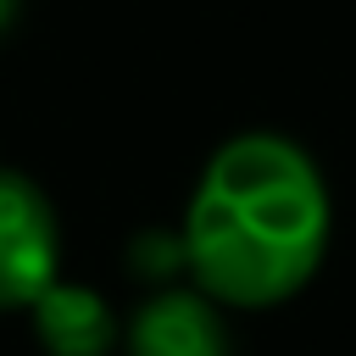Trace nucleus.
<instances>
[{
  "label": "nucleus",
  "mask_w": 356,
  "mask_h": 356,
  "mask_svg": "<svg viewBox=\"0 0 356 356\" xmlns=\"http://www.w3.org/2000/svg\"><path fill=\"white\" fill-rule=\"evenodd\" d=\"M28 323H33V339L50 356H111V345H117L111 306L95 289H83V284H61L56 278L28 306Z\"/></svg>",
  "instance_id": "20e7f679"
},
{
  "label": "nucleus",
  "mask_w": 356,
  "mask_h": 356,
  "mask_svg": "<svg viewBox=\"0 0 356 356\" xmlns=\"http://www.w3.org/2000/svg\"><path fill=\"white\" fill-rule=\"evenodd\" d=\"M56 206L28 172L0 167V312H28L56 284Z\"/></svg>",
  "instance_id": "f03ea898"
},
{
  "label": "nucleus",
  "mask_w": 356,
  "mask_h": 356,
  "mask_svg": "<svg viewBox=\"0 0 356 356\" xmlns=\"http://www.w3.org/2000/svg\"><path fill=\"white\" fill-rule=\"evenodd\" d=\"M11 17H17V0H0V33L11 28Z\"/></svg>",
  "instance_id": "39448f33"
},
{
  "label": "nucleus",
  "mask_w": 356,
  "mask_h": 356,
  "mask_svg": "<svg viewBox=\"0 0 356 356\" xmlns=\"http://www.w3.org/2000/svg\"><path fill=\"white\" fill-rule=\"evenodd\" d=\"M328 184L317 161L273 128L222 139L184 206V267L217 306L261 312L312 284L328 250Z\"/></svg>",
  "instance_id": "f257e3e1"
},
{
  "label": "nucleus",
  "mask_w": 356,
  "mask_h": 356,
  "mask_svg": "<svg viewBox=\"0 0 356 356\" xmlns=\"http://www.w3.org/2000/svg\"><path fill=\"white\" fill-rule=\"evenodd\" d=\"M128 356H228L217 300L200 289H156L128 323Z\"/></svg>",
  "instance_id": "7ed1b4c3"
}]
</instances>
